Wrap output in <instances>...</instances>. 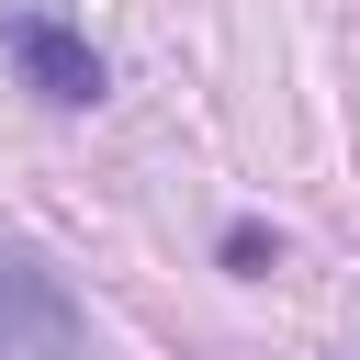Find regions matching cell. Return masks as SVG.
Returning a JSON list of instances; mask_svg holds the SVG:
<instances>
[{
	"label": "cell",
	"instance_id": "7a4b0ae2",
	"mask_svg": "<svg viewBox=\"0 0 360 360\" xmlns=\"http://www.w3.org/2000/svg\"><path fill=\"white\" fill-rule=\"evenodd\" d=\"M0 56H11L45 101H68V112H90V101H101V56H90V34H79V22H56V11H11V22H0Z\"/></svg>",
	"mask_w": 360,
	"mask_h": 360
},
{
	"label": "cell",
	"instance_id": "6da1fadb",
	"mask_svg": "<svg viewBox=\"0 0 360 360\" xmlns=\"http://www.w3.org/2000/svg\"><path fill=\"white\" fill-rule=\"evenodd\" d=\"M0 360H79V304L34 248H0Z\"/></svg>",
	"mask_w": 360,
	"mask_h": 360
}]
</instances>
